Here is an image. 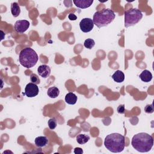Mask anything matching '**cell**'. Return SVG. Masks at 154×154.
Listing matches in <instances>:
<instances>
[{
  "mask_svg": "<svg viewBox=\"0 0 154 154\" xmlns=\"http://www.w3.org/2000/svg\"><path fill=\"white\" fill-rule=\"evenodd\" d=\"M132 146L140 152H147L153 146V138L150 135L140 132L134 135L131 140Z\"/></svg>",
  "mask_w": 154,
  "mask_h": 154,
  "instance_id": "cell-1",
  "label": "cell"
},
{
  "mask_svg": "<svg viewBox=\"0 0 154 154\" xmlns=\"http://www.w3.org/2000/svg\"><path fill=\"white\" fill-rule=\"evenodd\" d=\"M105 147L110 152L119 153L125 148V137L119 133H112L106 136L104 140Z\"/></svg>",
  "mask_w": 154,
  "mask_h": 154,
  "instance_id": "cell-2",
  "label": "cell"
},
{
  "mask_svg": "<svg viewBox=\"0 0 154 154\" xmlns=\"http://www.w3.org/2000/svg\"><path fill=\"white\" fill-rule=\"evenodd\" d=\"M116 14L114 12L109 8H104L102 10L94 13L93 17L94 25L98 28L107 26L114 19Z\"/></svg>",
  "mask_w": 154,
  "mask_h": 154,
  "instance_id": "cell-3",
  "label": "cell"
},
{
  "mask_svg": "<svg viewBox=\"0 0 154 154\" xmlns=\"http://www.w3.org/2000/svg\"><path fill=\"white\" fill-rule=\"evenodd\" d=\"M38 55L35 51L31 48H25L19 53V60L20 64L26 68H31L37 63Z\"/></svg>",
  "mask_w": 154,
  "mask_h": 154,
  "instance_id": "cell-4",
  "label": "cell"
},
{
  "mask_svg": "<svg viewBox=\"0 0 154 154\" xmlns=\"http://www.w3.org/2000/svg\"><path fill=\"white\" fill-rule=\"evenodd\" d=\"M143 17L141 11L138 8H132L125 11V26L126 28L137 24Z\"/></svg>",
  "mask_w": 154,
  "mask_h": 154,
  "instance_id": "cell-5",
  "label": "cell"
},
{
  "mask_svg": "<svg viewBox=\"0 0 154 154\" xmlns=\"http://www.w3.org/2000/svg\"><path fill=\"white\" fill-rule=\"evenodd\" d=\"M39 92L38 87L37 84L29 82L26 84L25 88L24 94L28 97H33L36 96Z\"/></svg>",
  "mask_w": 154,
  "mask_h": 154,
  "instance_id": "cell-6",
  "label": "cell"
},
{
  "mask_svg": "<svg viewBox=\"0 0 154 154\" xmlns=\"http://www.w3.org/2000/svg\"><path fill=\"white\" fill-rule=\"evenodd\" d=\"M94 26V23L90 18H84L79 22L81 30L84 32H88L92 30Z\"/></svg>",
  "mask_w": 154,
  "mask_h": 154,
  "instance_id": "cell-7",
  "label": "cell"
},
{
  "mask_svg": "<svg viewBox=\"0 0 154 154\" xmlns=\"http://www.w3.org/2000/svg\"><path fill=\"white\" fill-rule=\"evenodd\" d=\"M29 26V22L26 20H18L14 25V30L19 33H23Z\"/></svg>",
  "mask_w": 154,
  "mask_h": 154,
  "instance_id": "cell-8",
  "label": "cell"
},
{
  "mask_svg": "<svg viewBox=\"0 0 154 154\" xmlns=\"http://www.w3.org/2000/svg\"><path fill=\"white\" fill-rule=\"evenodd\" d=\"M37 72L40 76L46 78L49 77L51 74V69L48 65L42 64L37 68Z\"/></svg>",
  "mask_w": 154,
  "mask_h": 154,
  "instance_id": "cell-9",
  "label": "cell"
},
{
  "mask_svg": "<svg viewBox=\"0 0 154 154\" xmlns=\"http://www.w3.org/2000/svg\"><path fill=\"white\" fill-rule=\"evenodd\" d=\"M75 5L80 8H87L93 4V0H73Z\"/></svg>",
  "mask_w": 154,
  "mask_h": 154,
  "instance_id": "cell-10",
  "label": "cell"
},
{
  "mask_svg": "<svg viewBox=\"0 0 154 154\" xmlns=\"http://www.w3.org/2000/svg\"><path fill=\"white\" fill-rule=\"evenodd\" d=\"M35 144L38 147H43L46 146L48 143V139L45 136H39L35 139Z\"/></svg>",
  "mask_w": 154,
  "mask_h": 154,
  "instance_id": "cell-11",
  "label": "cell"
},
{
  "mask_svg": "<svg viewBox=\"0 0 154 154\" xmlns=\"http://www.w3.org/2000/svg\"><path fill=\"white\" fill-rule=\"evenodd\" d=\"M112 79L117 82V83H121L125 79V75L123 72H122L120 70H116L111 76Z\"/></svg>",
  "mask_w": 154,
  "mask_h": 154,
  "instance_id": "cell-12",
  "label": "cell"
},
{
  "mask_svg": "<svg viewBox=\"0 0 154 154\" xmlns=\"http://www.w3.org/2000/svg\"><path fill=\"white\" fill-rule=\"evenodd\" d=\"M141 80L145 82H150L152 79V75L148 70H144L139 76Z\"/></svg>",
  "mask_w": 154,
  "mask_h": 154,
  "instance_id": "cell-13",
  "label": "cell"
},
{
  "mask_svg": "<svg viewBox=\"0 0 154 154\" xmlns=\"http://www.w3.org/2000/svg\"><path fill=\"white\" fill-rule=\"evenodd\" d=\"M65 101L67 103L70 105H74L77 101V96L72 92H69L66 94L65 96Z\"/></svg>",
  "mask_w": 154,
  "mask_h": 154,
  "instance_id": "cell-14",
  "label": "cell"
},
{
  "mask_svg": "<svg viewBox=\"0 0 154 154\" xmlns=\"http://www.w3.org/2000/svg\"><path fill=\"white\" fill-rule=\"evenodd\" d=\"M60 94L59 89L56 87H51L48 88L47 94L51 98H56Z\"/></svg>",
  "mask_w": 154,
  "mask_h": 154,
  "instance_id": "cell-15",
  "label": "cell"
},
{
  "mask_svg": "<svg viewBox=\"0 0 154 154\" xmlns=\"http://www.w3.org/2000/svg\"><path fill=\"white\" fill-rule=\"evenodd\" d=\"M11 12L13 17H17L20 13V8L17 2H13L11 4Z\"/></svg>",
  "mask_w": 154,
  "mask_h": 154,
  "instance_id": "cell-16",
  "label": "cell"
},
{
  "mask_svg": "<svg viewBox=\"0 0 154 154\" xmlns=\"http://www.w3.org/2000/svg\"><path fill=\"white\" fill-rule=\"evenodd\" d=\"M76 138L77 143H78L79 144H84L88 141L90 140V137L88 135L80 134L76 136Z\"/></svg>",
  "mask_w": 154,
  "mask_h": 154,
  "instance_id": "cell-17",
  "label": "cell"
},
{
  "mask_svg": "<svg viewBox=\"0 0 154 154\" xmlns=\"http://www.w3.org/2000/svg\"><path fill=\"white\" fill-rule=\"evenodd\" d=\"M95 42L94 40H93L92 38H87L84 41V46L88 49H91V48H93Z\"/></svg>",
  "mask_w": 154,
  "mask_h": 154,
  "instance_id": "cell-18",
  "label": "cell"
},
{
  "mask_svg": "<svg viewBox=\"0 0 154 154\" xmlns=\"http://www.w3.org/2000/svg\"><path fill=\"white\" fill-rule=\"evenodd\" d=\"M48 126L50 129H52V130L54 129L57 125V120L55 118H51L48 120Z\"/></svg>",
  "mask_w": 154,
  "mask_h": 154,
  "instance_id": "cell-19",
  "label": "cell"
},
{
  "mask_svg": "<svg viewBox=\"0 0 154 154\" xmlns=\"http://www.w3.org/2000/svg\"><path fill=\"white\" fill-rule=\"evenodd\" d=\"M30 80L32 83L35 84H38L40 82L38 76L35 73H32L30 75Z\"/></svg>",
  "mask_w": 154,
  "mask_h": 154,
  "instance_id": "cell-20",
  "label": "cell"
},
{
  "mask_svg": "<svg viewBox=\"0 0 154 154\" xmlns=\"http://www.w3.org/2000/svg\"><path fill=\"white\" fill-rule=\"evenodd\" d=\"M144 111L146 112V113H149V114H150V113H152L153 111H154V108H153V104H150V105H147L145 107H144Z\"/></svg>",
  "mask_w": 154,
  "mask_h": 154,
  "instance_id": "cell-21",
  "label": "cell"
},
{
  "mask_svg": "<svg viewBox=\"0 0 154 154\" xmlns=\"http://www.w3.org/2000/svg\"><path fill=\"white\" fill-rule=\"evenodd\" d=\"M117 112L119 114H124L125 112V108L124 105H119L117 108Z\"/></svg>",
  "mask_w": 154,
  "mask_h": 154,
  "instance_id": "cell-22",
  "label": "cell"
},
{
  "mask_svg": "<svg viewBox=\"0 0 154 154\" xmlns=\"http://www.w3.org/2000/svg\"><path fill=\"white\" fill-rule=\"evenodd\" d=\"M74 153L75 154H82L83 153V150L80 147H76L74 149Z\"/></svg>",
  "mask_w": 154,
  "mask_h": 154,
  "instance_id": "cell-23",
  "label": "cell"
},
{
  "mask_svg": "<svg viewBox=\"0 0 154 154\" xmlns=\"http://www.w3.org/2000/svg\"><path fill=\"white\" fill-rule=\"evenodd\" d=\"M68 17L70 20H75L77 19V16L73 13H70L68 16Z\"/></svg>",
  "mask_w": 154,
  "mask_h": 154,
  "instance_id": "cell-24",
  "label": "cell"
}]
</instances>
